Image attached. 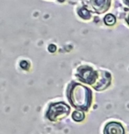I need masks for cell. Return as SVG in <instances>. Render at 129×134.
<instances>
[{
	"instance_id": "8",
	"label": "cell",
	"mask_w": 129,
	"mask_h": 134,
	"mask_svg": "<svg viewBox=\"0 0 129 134\" xmlns=\"http://www.w3.org/2000/svg\"><path fill=\"white\" fill-rule=\"evenodd\" d=\"M78 14H79V16L81 18H83V19H90V14L89 11H88L87 9H84V8L81 9L79 11V12H78Z\"/></svg>"
},
{
	"instance_id": "3",
	"label": "cell",
	"mask_w": 129,
	"mask_h": 134,
	"mask_svg": "<svg viewBox=\"0 0 129 134\" xmlns=\"http://www.w3.org/2000/svg\"><path fill=\"white\" fill-rule=\"evenodd\" d=\"M78 76L83 82L92 83L95 81V72L90 68H82L78 70Z\"/></svg>"
},
{
	"instance_id": "10",
	"label": "cell",
	"mask_w": 129,
	"mask_h": 134,
	"mask_svg": "<svg viewBox=\"0 0 129 134\" xmlns=\"http://www.w3.org/2000/svg\"><path fill=\"white\" fill-rule=\"evenodd\" d=\"M126 3L127 4H129V0H126Z\"/></svg>"
},
{
	"instance_id": "6",
	"label": "cell",
	"mask_w": 129,
	"mask_h": 134,
	"mask_svg": "<svg viewBox=\"0 0 129 134\" xmlns=\"http://www.w3.org/2000/svg\"><path fill=\"white\" fill-rule=\"evenodd\" d=\"M115 22H116V19L113 15L108 14L105 17V23L107 26H112V25L115 24Z\"/></svg>"
},
{
	"instance_id": "1",
	"label": "cell",
	"mask_w": 129,
	"mask_h": 134,
	"mask_svg": "<svg viewBox=\"0 0 129 134\" xmlns=\"http://www.w3.org/2000/svg\"><path fill=\"white\" fill-rule=\"evenodd\" d=\"M69 97L75 107L85 110L90 105L92 92L88 88L80 84H74L69 90Z\"/></svg>"
},
{
	"instance_id": "11",
	"label": "cell",
	"mask_w": 129,
	"mask_h": 134,
	"mask_svg": "<svg viewBox=\"0 0 129 134\" xmlns=\"http://www.w3.org/2000/svg\"><path fill=\"white\" fill-rule=\"evenodd\" d=\"M127 23L129 24V18H128V19H127Z\"/></svg>"
},
{
	"instance_id": "9",
	"label": "cell",
	"mask_w": 129,
	"mask_h": 134,
	"mask_svg": "<svg viewBox=\"0 0 129 134\" xmlns=\"http://www.w3.org/2000/svg\"><path fill=\"white\" fill-rule=\"evenodd\" d=\"M49 49L50 52H55L56 48H55V46H54V45H50L49 47Z\"/></svg>"
},
{
	"instance_id": "4",
	"label": "cell",
	"mask_w": 129,
	"mask_h": 134,
	"mask_svg": "<svg viewBox=\"0 0 129 134\" xmlns=\"http://www.w3.org/2000/svg\"><path fill=\"white\" fill-rule=\"evenodd\" d=\"M105 134H124V129L119 123H109L105 128Z\"/></svg>"
},
{
	"instance_id": "5",
	"label": "cell",
	"mask_w": 129,
	"mask_h": 134,
	"mask_svg": "<svg viewBox=\"0 0 129 134\" xmlns=\"http://www.w3.org/2000/svg\"><path fill=\"white\" fill-rule=\"evenodd\" d=\"M92 3L98 13H102L108 9V0H92Z\"/></svg>"
},
{
	"instance_id": "7",
	"label": "cell",
	"mask_w": 129,
	"mask_h": 134,
	"mask_svg": "<svg viewBox=\"0 0 129 134\" xmlns=\"http://www.w3.org/2000/svg\"><path fill=\"white\" fill-rule=\"evenodd\" d=\"M72 118H73V119H74L75 121L79 122V121H82L83 118H84V114H83L82 111L77 110V111H75V112L73 113Z\"/></svg>"
},
{
	"instance_id": "2",
	"label": "cell",
	"mask_w": 129,
	"mask_h": 134,
	"mask_svg": "<svg viewBox=\"0 0 129 134\" xmlns=\"http://www.w3.org/2000/svg\"><path fill=\"white\" fill-rule=\"evenodd\" d=\"M69 112V107L67 104H65L63 103H56L50 105L47 116L49 118V119L54 121L58 117L67 115Z\"/></svg>"
}]
</instances>
